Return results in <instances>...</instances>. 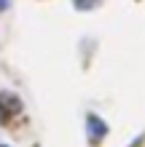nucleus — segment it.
<instances>
[{
	"label": "nucleus",
	"instance_id": "nucleus-3",
	"mask_svg": "<svg viewBox=\"0 0 145 147\" xmlns=\"http://www.w3.org/2000/svg\"><path fill=\"white\" fill-rule=\"evenodd\" d=\"M0 147H11V144H0Z\"/></svg>",
	"mask_w": 145,
	"mask_h": 147
},
{
	"label": "nucleus",
	"instance_id": "nucleus-1",
	"mask_svg": "<svg viewBox=\"0 0 145 147\" xmlns=\"http://www.w3.org/2000/svg\"><path fill=\"white\" fill-rule=\"evenodd\" d=\"M86 128H89L91 139H102V136L108 134V126H105V120H102L99 115H89L86 118Z\"/></svg>",
	"mask_w": 145,
	"mask_h": 147
},
{
	"label": "nucleus",
	"instance_id": "nucleus-2",
	"mask_svg": "<svg viewBox=\"0 0 145 147\" xmlns=\"http://www.w3.org/2000/svg\"><path fill=\"white\" fill-rule=\"evenodd\" d=\"M8 5V0H0V8H5Z\"/></svg>",
	"mask_w": 145,
	"mask_h": 147
}]
</instances>
